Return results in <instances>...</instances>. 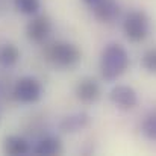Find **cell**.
<instances>
[{
    "label": "cell",
    "instance_id": "obj_1",
    "mask_svg": "<svg viewBox=\"0 0 156 156\" xmlns=\"http://www.w3.org/2000/svg\"><path fill=\"white\" fill-rule=\"evenodd\" d=\"M129 55L120 44H109L105 47L100 59V73L106 82L117 80L129 67Z\"/></svg>",
    "mask_w": 156,
    "mask_h": 156
},
{
    "label": "cell",
    "instance_id": "obj_2",
    "mask_svg": "<svg viewBox=\"0 0 156 156\" xmlns=\"http://www.w3.org/2000/svg\"><path fill=\"white\" fill-rule=\"evenodd\" d=\"M47 59L61 68H70L80 59V50L68 41H55L46 49Z\"/></svg>",
    "mask_w": 156,
    "mask_h": 156
},
{
    "label": "cell",
    "instance_id": "obj_3",
    "mask_svg": "<svg viewBox=\"0 0 156 156\" xmlns=\"http://www.w3.org/2000/svg\"><path fill=\"white\" fill-rule=\"evenodd\" d=\"M149 17L144 11H132L123 23L124 35L132 43H141L149 35Z\"/></svg>",
    "mask_w": 156,
    "mask_h": 156
},
{
    "label": "cell",
    "instance_id": "obj_4",
    "mask_svg": "<svg viewBox=\"0 0 156 156\" xmlns=\"http://www.w3.org/2000/svg\"><path fill=\"white\" fill-rule=\"evenodd\" d=\"M12 94L17 102L20 103H35L43 96V85L38 79L26 76L17 80L14 85Z\"/></svg>",
    "mask_w": 156,
    "mask_h": 156
},
{
    "label": "cell",
    "instance_id": "obj_5",
    "mask_svg": "<svg viewBox=\"0 0 156 156\" xmlns=\"http://www.w3.org/2000/svg\"><path fill=\"white\" fill-rule=\"evenodd\" d=\"M52 32V21L47 15H37L32 17V20L26 26V37L32 43H43L47 40V37Z\"/></svg>",
    "mask_w": 156,
    "mask_h": 156
},
{
    "label": "cell",
    "instance_id": "obj_6",
    "mask_svg": "<svg viewBox=\"0 0 156 156\" xmlns=\"http://www.w3.org/2000/svg\"><path fill=\"white\" fill-rule=\"evenodd\" d=\"M109 99L111 102L115 105L117 108L120 109H132L135 108L138 103V96H136V91L132 88V87H127V85H117L111 90L109 93Z\"/></svg>",
    "mask_w": 156,
    "mask_h": 156
},
{
    "label": "cell",
    "instance_id": "obj_7",
    "mask_svg": "<svg viewBox=\"0 0 156 156\" xmlns=\"http://www.w3.org/2000/svg\"><path fill=\"white\" fill-rule=\"evenodd\" d=\"M76 97L85 105H91V103H96L100 97V85L96 79L93 77H83L77 82L76 85Z\"/></svg>",
    "mask_w": 156,
    "mask_h": 156
},
{
    "label": "cell",
    "instance_id": "obj_8",
    "mask_svg": "<svg viewBox=\"0 0 156 156\" xmlns=\"http://www.w3.org/2000/svg\"><path fill=\"white\" fill-rule=\"evenodd\" d=\"M93 12L99 21L112 23L120 15V5L115 0H99L93 6Z\"/></svg>",
    "mask_w": 156,
    "mask_h": 156
},
{
    "label": "cell",
    "instance_id": "obj_9",
    "mask_svg": "<svg viewBox=\"0 0 156 156\" xmlns=\"http://www.w3.org/2000/svg\"><path fill=\"white\" fill-rule=\"evenodd\" d=\"M90 124V115L87 112H76L71 115H67L59 123V129L67 133H74L82 129H85Z\"/></svg>",
    "mask_w": 156,
    "mask_h": 156
},
{
    "label": "cell",
    "instance_id": "obj_10",
    "mask_svg": "<svg viewBox=\"0 0 156 156\" xmlns=\"http://www.w3.org/2000/svg\"><path fill=\"white\" fill-rule=\"evenodd\" d=\"M3 152L11 156H21L27 155L30 152V144L27 140L18 135H9L3 141Z\"/></svg>",
    "mask_w": 156,
    "mask_h": 156
},
{
    "label": "cell",
    "instance_id": "obj_11",
    "mask_svg": "<svg viewBox=\"0 0 156 156\" xmlns=\"http://www.w3.org/2000/svg\"><path fill=\"white\" fill-rule=\"evenodd\" d=\"M34 152H35V155H44V156L59 155L62 152V143L56 136H46L35 146Z\"/></svg>",
    "mask_w": 156,
    "mask_h": 156
},
{
    "label": "cell",
    "instance_id": "obj_12",
    "mask_svg": "<svg viewBox=\"0 0 156 156\" xmlns=\"http://www.w3.org/2000/svg\"><path fill=\"white\" fill-rule=\"evenodd\" d=\"M20 59V50L17 49V46L6 43L0 46V65L5 68H9L12 65L17 64V61Z\"/></svg>",
    "mask_w": 156,
    "mask_h": 156
},
{
    "label": "cell",
    "instance_id": "obj_13",
    "mask_svg": "<svg viewBox=\"0 0 156 156\" xmlns=\"http://www.w3.org/2000/svg\"><path fill=\"white\" fill-rule=\"evenodd\" d=\"M14 6L21 14L35 15V14H38V11L41 8V2L40 0H14Z\"/></svg>",
    "mask_w": 156,
    "mask_h": 156
},
{
    "label": "cell",
    "instance_id": "obj_14",
    "mask_svg": "<svg viewBox=\"0 0 156 156\" xmlns=\"http://www.w3.org/2000/svg\"><path fill=\"white\" fill-rule=\"evenodd\" d=\"M143 133L147 140L156 141V112L149 115L143 123Z\"/></svg>",
    "mask_w": 156,
    "mask_h": 156
},
{
    "label": "cell",
    "instance_id": "obj_15",
    "mask_svg": "<svg viewBox=\"0 0 156 156\" xmlns=\"http://www.w3.org/2000/svg\"><path fill=\"white\" fill-rule=\"evenodd\" d=\"M143 67L149 71L156 74V49H150L143 56Z\"/></svg>",
    "mask_w": 156,
    "mask_h": 156
},
{
    "label": "cell",
    "instance_id": "obj_16",
    "mask_svg": "<svg viewBox=\"0 0 156 156\" xmlns=\"http://www.w3.org/2000/svg\"><path fill=\"white\" fill-rule=\"evenodd\" d=\"M83 2H85V3H87V5H90V6H91V8H93V6H94V5H96V3H97V2H99V0H83Z\"/></svg>",
    "mask_w": 156,
    "mask_h": 156
}]
</instances>
